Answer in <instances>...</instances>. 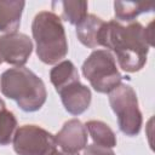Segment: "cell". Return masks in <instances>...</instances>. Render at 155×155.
<instances>
[{"instance_id": "obj_11", "label": "cell", "mask_w": 155, "mask_h": 155, "mask_svg": "<svg viewBox=\"0 0 155 155\" xmlns=\"http://www.w3.org/2000/svg\"><path fill=\"white\" fill-rule=\"evenodd\" d=\"M104 23L105 22L96 15H87L76 25V36L79 41L88 48L98 47L101 31Z\"/></svg>"}, {"instance_id": "obj_6", "label": "cell", "mask_w": 155, "mask_h": 155, "mask_svg": "<svg viewBox=\"0 0 155 155\" xmlns=\"http://www.w3.org/2000/svg\"><path fill=\"white\" fill-rule=\"evenodd\" d=\"M17 155H47L54 144L53 134L36 125L18 127L12 138Z\"/></svg>"}, {"instance_id": "obj_7", "label": "cell", "mask_w": 155, "mask_h": 155, "mask_svg": "<svg viewBox=\"0 0 155 155\" xmlns=\"http://www.w3.org/2000/svg\"><path fill=\"white\" fill-rule=\"evenodd\" d=\"M33 51L31 39L23 33L4 34L0 36V58L15 67H23Z\"/></svg>"}, {"instance_id": "obj_14", "label": "cell", "mask_w": 155, "mask_h": 155, "mask_svg": "<svg viewBox=\"0 0 155 155\" xmlns=\"http://www.w3.org/2000/svg\"><path fill=\"white\" fill-rule=\"evenodd\" d=\"M85 127L93 139V144L105 148H114L116 145V136L105 122L99 120H90L85 124Z\"/></svg>"}, {"instance_id": "obj_9", "label": "cell", "mask_w": 155, "mask_h": 155, "mask_svg": "<svg viewBox=\"0 0 155 155\" xmlns=\"http://www.w3.org/2000/svg\"><path fill=\"white\" fill-rule=\"evenodd\" d=\"M64 109L71 115H80L86 111L91 103V90L80 81L71 82L58 91Z\"/></svg>"}, {"instance_id": "obj_13", "label": "cell", "mask_w": 155, "mask_h": 155, "mask_svg": "<svg viewBox=\"0 0 155 155\" xmlns=\"http://www.w3.org/2000/svg\"><path fill=\"white\" fill-rule=\"evenodd\" d=\"M154 4L151 2H131V1H115L114 13L116 22H133L136 17L142 13L153 12Z\"/></svg>"}, {"instance_id": "obj_1", "label": "cell", "mask_w": 155, "mask_h": 155, "mask_svg": "<svg viewBox=\"0 0 155 155\" xmlns=\"http://www.w3.org/2000/svg\"><path fill=\"white\" fill-rule=\"evenodd\" d=\"M151 27L153 22L148 27H143L139 22L122 25L111 19L105 22L102 28L99 46L114 52L122 70L136 73L145 65L149 48L153 46Z\"/></svg>"}, {"instance_id": "obj_8", "label": "cell", "mask_w": 155, "mask_h": 155, "mask_svg": "<svg viewBox=\"0 0 155 155\" xmlns=\"http://www.w3.org/2000/svg\"><path fill=\"white\" fill-rule=\"evenodd\" d=\"M54 145L69 153H79L87 145V130L85 125L78 120L71 119L64 122L61 131L53 136Z\"/></svg>"}, {"instance_id": "obj_10", "label": "cell", "mask_w": 155, "mask_h": 155, "mask_svg": "<svg viewBox=\"0 0 155 155\" xmlns=\"http://www.w3.org/2000/svg\"><path fill=\"white\" fill-rule=\"evenodd\" d=\"M24 6L22 0H0V33H17Z\"/></svg>"}, {"instance_id": "obj_16", "label": "cell", "mask_w": 155, "mask_h": 155, "mask_svg": "<svg viewBox=\"0 0 155 155\" xmlns=\"http://www.w3.org/2000/svg\"><path fill=\"white\" fill-rule=\"evenodd\" d=\"M17 130V119L15 114L6 109L5 102L0 98V145H7Z\"/></svg>"}, {"instance_id": "obj_2", "label": "cell", "mask_w": 155, "mask_h": 155, "mask_svg": "<svg viewBox=\"0 0 155 155\" xmlns=\"http://www.w3.org/2000/svg\"><path fill=\"white\" fill-rule=\"evenodd\" d=\"M0 90L5 97L15 101L27 113L39 110L47 98L44 81L24 67L5 70L0 76Z\"/></svg>"}, {"instance_id": "obj_12", "label": "cell", "mask_w": 155, "mask_h": 155, "mask_svg": "<svg viewBox=\"0 0 155 155\" xmlns=\"http://www.w3.org/2000/svg\"><path fill=\"white\" fill-rule=\"evenodd\" d=\"M50 80L57 92L71 82L80 81L79 71H78L76 67L74 65V63L71 61H68V59L59 62L51 69Z\"/></svg>"}, {"instance_id": "obj_17", "label": "cell", "mask_w": 155, "mask_h": 155, "mask_svg": "<svg viewBox=\"0 0 155 155\" xmlns=\"http://www.w3.org/2000/svg\"><path fill=\"white\" fill-rule=\"evenodd\" d=\"M84 155H115V153L111 150V148L91 144L86 145V148L84 149Z\"/></svg>"}, {"instance_id": "obj_3", "label": "cell", "mask_w": 155, "mask_h": 155, "mask_svg": "<svg viewBox=\"0 0 155 155\" xmlns=\"http://www.w3.org/2000/svg\"><path fill=\"white\" fill-rule=\"evenodd\" d=\"M36 54L45 64H57L68 53V41L62 19L51 11L39 12L31 23Z\"/></svg>"}, {"instance_id": "obj_5", "label": "cell", "mask_w": 155, "mask_h": 155, "mask_svg": "<svg viewBox=\"0 0 155 155\" xmlns=\"http://www.w3.org/2000/svg\"><path fill=\"white\" fill-rule=\"evenodd\" d=\"M109 104L117 117V125L122 133L134 137L140 132L143 117L134 90L128 84H120L109 92Z\"/></svg>"}, {"instance_id": "obj_4", "label": "cell", "mask_w": 155, "mask_h": 155, "mask_svg": "<svg viewBox=\"0 0 155 155\" xmlns=\"http://www.w3.org/2000/svg\"><path fill=\"white\" fill-rule=\"evenodd\" d=\"M81 70L98 93H109L122 81L115 57L108 50H94L82 63Z\"/></svg>"}, {"instance_id": "obj_18", "label": "cell", "mask_w": 155, "mask_h": 155, "mask_svg": "<svg viewBox=\"0 0 155 155\" xmlns=\"http://www.w3.org/2000/svg\"><path fill=\"white\" fill-rule=\"evenodd\" d=\"M47 155H79V153H69V151H65L53 144L52 148L50 149V151L47 153Z\"/></svg>"}, {"instance_id": "obj_15", "label": "cell", "mask_w": 155, "mask_h": 155, "mask_svg": "<svg viewBox=\"0 0 155 155\" xmlns=\"http://www.w3.org/2000/svg\"><path fill=\"white\" fill-rule=\"evenodd\" d=\"M53 6H58L61 10V19L78 25L88 13V4L86 1H53Z\"/></svg>"}]
</instances>
